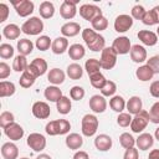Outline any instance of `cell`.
<instances>
[{
    "instance_id": "obj_37",
    "label": "cell",
    "mask_w": 159,
    "mask_h": 159,
    "mask_svg": "<svg viewBox=\"0 0 159 159\" xmlns=\"http://www.w3.org/2000/svg\"><path fill=\"white\" fill-rule=\"evenodd\" d=\"M66 73L71 80H80L83 76V70H82L81 65H78L77 62H73L67 66Z\"/></svg>"
},
{
    "instance_id": "obj_13",
    "label": "cell",
    "mask_w": 159,
    "mask_h": 159,
    "mask_svg": "<svg viewBox=\"0 0 159 159\" xmlns=\"http://www.w3.org/2000/svg\"><path fill=\"white\" fill-rule=\"evenodd\" d=\"M32 114L39 118V119H46L50 117L51 114V109H50V106L46 103V102H42V101H37L32 104Z\"/></svg>"
},
{
    "instance_id": "obj_51",
    "label": "cell",
    "mask_w": 159,
    "mask_h": 159,
    "mask_svg": "<svg viewBox=\"0 0 159 159\" xmlns=\"http://www.w3.org/2000/svg\"><path fill=\"white\" fill-rule=\"evenodd\" d=\"M145 9L142 6V5H134L133 7H132V11H130V16L133 17V19H135V20H142L143 19V16H144V14H145Z\"/></svg>"
},
{
    "instance_id": "obj_28",
    "label": "cell",
    "mask_w": 159,
    "mask_h": 159,
    "mask_svg": "<svg viewBox=\"0 0 159 159\" xmlns=\"http://www.w3.org/2000/svg\"><path fill=\"white\" fill-rule=\"evenodd\" d=\"M65 77H66L65 72H63L62 70H60V68H52V70H50V72H48V75H47L48 82L52 83L53 86H57V84L63 83Z\"/></svg>"
},
{
    "instance_id": "obj_30",
    "label": "cell",
    "mask_w": 159,
    "mask_h": 159,
    "mask_svg": "<svg viewBox=\"0 0 159 159\" xmlns=\"http://www.w3.org/2000/svg\"><path fill=\"white\" fill-rule=\"evenodd\" d=\"M43 96L50 102H57L63 94H62V91L57 86H48V87L45 88Z\"/></svg>"
},
{
    "instance_id": "obj_18",
    "label": "cell",
    "mask_w": 159,
    "mask_h": 159,
    "mask_svg": "<svg viewBox=\"0 0 159 159\" xmlns=\"http://www.w3.org/2000/svg\"><path fill=\"white\" fill-rule=\"evenodd\" d=\"M130 58L135 63H142L147 61V50L142 45H133L130 48Z\"/></svg>"
},
{
    "instance_id": "obj_12",
    "label": "cell",
    "mask_w": 159,
    "mask_h": 159,
    "mask_svg": "<svg viewBox=\"0 0 159 159\" xmlns=\"http://www.w3.org/2000/svg\"><path fill=\"white\" fill-rule=\"evenodd\" d=\"M76 1H71V0H65L61 6H60V14L65 20H71L76 16L77 14V6H76Z\"/></svg>"
},
{
    "instance_id": "obj_4",
    "label": "cell",
    "mask_w": 159,
    "mask_h": 159,
    "mask_svg": "<svg viewBox=\"0 0 159 159\" xmlns=\"http://www.w3.org/2000/svg\"><path fill=\"white\" fill-rule=\"evenodd\" d=\"M98 119L94 114H86L81 120V130L84 137H92L98 129Z\"/></svg>"
},
{
    "instance_id": "obj_59",
    "label": "cell",
    "mask_w": 159,
    "mask_h": 159,
    "mask_svg": "<svg viewBox=\"0 0 159 159\" xmlns=\"http://www.w3.org/2000/svg\"><path fill=\"white\" fill-rule=\"evenodd\" d=\"M36 159H52V158H51L48 154H40Z\"/></svg>"
},
{
    "instance_id": "obj_49",
    "label": "cell",
    "mask_w": 159,
    "mask_h": 159,
    "mask_svg": "<svg viewBox=\"0 0 159 159\" xmlns=\"http://www.w3.org/2000/svg\"><path fill=\"white\" fill-rule=\"evenodd\" d=\"M14 119H15V117H14V114H12L11 112H9V111L2 112V113L0 114V125H1V128L4 129V128H5L6 125H9L10 123L15 122Z\"/></svg>"
},
{
    "instance_id": "obj_47",
    "label": "cell",
    "mask_w": 159,
    "mask_h": 159,
    "mask_svg": "<svg viewBox=\"0 0 159 159\" xmlns=\"http://www.w3.org/2000/svg\"><path fill=\"white\" fill-rule=\"evenodd\" d=\"M84 94H86V92L81 86H73L70 89V97L73 101H81L84 97Z\"/></svg>"
},
{
    "instance_id": "obj_23",
    "label": "cell",
    "mask_w": 159,
    "mask_h": 159,
    "mask_svg": "<svg viewBox=\"0 0 159 159\" xmlns=\"http://www.w3.org/2000/svg\"><path fill=\"white\" fill-rule=\"evenodd\" d=\"M137 36L147 46H154L158 42V35L153 31H149V30H140Z\"/></svg>"
},
{
    "instance_id": "obj_43",
    "label": "cell",
    "mask_w": 159,
    "mask_h": 159,
    "mask_svg": "<svg viewBox=\"0 0 159 159\" xmlns=\"http://www.w3.org/2000/svg\"><path fill=\"white\" fill-rule=\"evenodd\" d=\"M35 46H36L37 50H40V51H46V50H48V48L52 46V41H51V39H50L48 36L42 35V36H40V37L36 40Z\"/></svg>"
},
{
    "instance_id": "obj_39",
    "label": "cell",
    "mask_w": 159,
    "mask_h": 159,
    "mask_svg": "<svg viewBox=\"0 0 159 159\" xmlns=\"http://www.w3.org/2000/svg\"><path fill=\"white\" fill-rule=\"evenodd\" d=\"M16 88H15V84L10 81H1L0 82V97L4 98V97H10L15 93Z\"/></svg>"
},
{
    "instance_id": "obj_60",
    "label": "cell",
    "mask_w": 159,
    "mask_h": 159,
    "mask_svg": "<svg viewBox=\"0 0 159 159\" xmlns=\"http://www.w3.org/2000/svg\"><path fill=\"white\" fill-rule=\"evenodd\" d=\"M154 138L157 139V140H159V127L155 129V132H154Z\"/></svg>"
},
{
    "instance_id": "obj_35",
    "label": "cell",
    "mask_w": 159,
    "mask_h": 159,
    "mask_svg": "<svg viewBox=\"0 0 159 159\" xmlns=\"http://www.w3.org/2000/svg\"><path fill=\"white\" fill-rule=\"evenodd\" d=\"M56 108H57V112L60 114H68L71 112V108H72L71 99L68 97H66V96H62L56 102Z\"/></svg>"
},
{
    "instance_id": "obj_7",
    "label": "cell",
    "mask_w": 159,
    "mask_h": 159,
    "mask_svg": "<svg viewBox=\"0 0 159 159\" xmlns=\"http://www.w3.org/2000/svg\"><path fill=\"white\" fill-rule=\"evenodd\" d=\"M80 15L86 20V21H94L97 17L102 16V10L94 5V4H83L80 6Z\"/></svg>"
},
{
    "instance_id": "obj_32",
    "label": "cell",
    "mask_w": 159,
    "mask_h": 159,
    "mask_svg": "<svg viewBox=\"0 0 159 159\" xmlns=\"http://www.w3.org/2000/svg\"><path fill=\"white\" fill-rule=\"evenodd\" d=\"M39 12L42 19H51L55 15V6L51 1H42L40 4Z\"/></svg>"
},
{
    "instance_id": "obj_38",
    "label": "cell",
    "mask_w": 159,
    "mask_h": 159,
    "mask_svg": "<svg viewBox=\"0 0 159 159\" xmlns=\"http://www.w3.org/2000/svg\"><path fill=\"white\" fill-rule=\"evenodd\" d=\"M125 104H127V102L124 101V98L122 96H113L109 99V107L117 113H122L123 109L125 108Z\"/></svg>"
},
{
    "instance_id": "obj_26",
    "label": "cell",
    "mask_w": 159,
    "mask_h": 159,
    "mask_svg": "<svg viewBox=\"0 0 159 159\" xmlns=\"http://www.w3.org/2000/svg\"><path fill=\"white\" fill-rule=\"evenodd\" d=\"M142 107H143V102H142V98L138 97V96H133L128 99L127 104H125V108L128 111L129 114H137L142 111Z\"/></svg>"
},
{
    "instance_id": "obj_2",
    "label": "cell",
    "mask_w": 159,
    "mask_h": 159,
    "mask_svg": "<svg viewBox=\"0 0 159 159\" xmlns=\"http://www.w3.org/2000/svg\"><path fill=\"white\" fill-rule=\"evenodd\" d=\"M71 129V124L67 119H56V120H51L46 124L45 130L48 135H62V134H67Z\"/></svg>"
},
{
    "instance_id": "obj_20",
    "label": "cell",
    "mask_w": 159,
    "mask_h": 159,
    "mask_svg": "<svg viewBox=\"0 0 159 159\" xmlns=\"http://www.w3.org/2000/svg\"><path fill=\"white\" fill-rule=\"evenodd\" d=\"M112 138L107 134H99L94 138V147L96 149H98L99 152H107L112 148Z\"/></svg>"
},
{
    "instance_id": "obj_31",
    "label": "cell",
    "mask_w": 159,
    "mask_h": 159,
    "mask_svg": "<svg viewBox=\"0 0 159 159\" xmlns=\"http://www.w3.org/2000/svg\"><path fill=\"white\" fill-rule=\"evenodd\" d=\"M20 32H22V31H21V29L16 24H9V25H6L2 29V35L7 40H16V39H19Z\"/></svg>"
},
{
    "instance_id": "obj_21",
    "label": "cell",
    "mask_w": 159,
    "mask_h": 159,
    "mask_svg": "<svg viewBox=\"0 0 159 159\" xmlns=\"http://www.w3.org/2000/svg\"><path fill=\"white\" fill-rule=\"evenodd\" d=\"M1 155L4 159H17L19 157V148L16 144L11 142H6L1 147Z\"/></svg>"
},
{
    "instance_id": "obj_15",
    "label": "cell",
    "mask_w": 159,
    "mask_h": 159,
    "mask_svg": "<svg viewBox=\"0 0 159 159\" xmlns=\"http://www.w3.org/2000/svg\"><path fill=\"white\" fill-rule=\"evenodd\" d=\"M89 108L93 113H103L107 109V101L102 94H94L89 98Z\"/></svg>"
},
{
    "instance_id": "obj_50",
    "label": "cell",
    "mask_w": 159,
    "mask_h": 159,
    "mask_svg": "<svg viewBox=\"0 0 159 159\" xmlns=\"http://www.w3.org/2000/svg\"><path fill=\"white\" fill-rule=\"evenodd\" d=\"M149 118H150V122L154 123V124H159V101L155 102L150 109H149Z\"/></svg>"
},
{
    "instance_id": "obj_54",
    "label": "cell",
    "mask_w": 159,
    "mask_h": 159,
    "mask_svg": "<svg viewBox=\"0 0 159 159\" xmlns=\"http://www.w3.org/2000/svg\"><path fill=\"white\" fill-rule=\"evenodd\" d=\"M123 159H139V153H138V149L137 148H129V149H125L124 152V155H123Z\"/></svg>"
},
{
    "instance_id": "obj_19",
    "label": "cell",
    "mask_w": 159,
    "mask_h": 159,
    "mask_svg": "<svg viewBox=\"0 0 159 159\" xmlns=\"http://www.w3.org/2000/svg\"><path fill=\"white\" fill-rule=\"evenodd\" d=\"M135 144L139 150H148L154 144V138L150 133H140L135 139Z\"/></svg>"
},
{
    "instance_id": "obj_58",
    "label": "cell",
    "mask_w": 159,
    "mask_h": 159,
    "mask_svg": "<svg viewBox=\"0 0 159 159\" xmlns=\"http://www.w3.org/2000/svg\"><path fill=\"white\" fill-rule=\"evenodd\" d=\"M148 159H159V149H153L149 153Z\"/></svg>"
},
{
    "instance_id": "obj_8",
    "label": "cell",
    "mask_w": 159,
    "mask_h": 159,
    "mask_svg": "<svg viewBox=\"0 0 159 159\" xmlns=\"http://www.w3.org/2000/svg\"><path fill=\"white\" fill-rule=\"evenodd\" d=\"M12 6L16 10V14L21 17H27L34 12L35 5L30 0H19V1H12Z\"/></svg>"
},
{
    "instance_id": "obj_53",
    "label": "cell",
    "mask_w": 159,
    "mask_h": 159,
    "mask_svg": "<svg viewBox=\"0 0 159 159\" xmlns=\"http://www.w3.org/2000/svg\"><path fill=\"white\" fill-rule=\"evenodd\" d=\"M10 66L6 62H0V80H5L10 76Z\"/></svg>"
},
{
    "instance_id": "obj_34",
    "label": "cell",
    "mask_w": 159,
    "mask_h": 159,
    "mask_svg": "<svg viewBox=\"0 0 159 159\" xmlns=\"http://www.w3.org/2000/svg\"><path fill=\"white\" fill-rule=\"evenodd\" d=\"M36 78H37V77L27 68L25 72H22V75H21V77H20V80H19V83H20V86H21L22 88H30V87L35 83Z\"/></svg>"
},
{
    "instance_id": "obj_24",
    "label": "cell",
    "mask_w": 159,
    "mask_h": 159,
    "mask_svg": "<svg viewBox=\"0 0 159 159\" xmlns=\"http://www.w3.org/2000/svg\"><path fill=\"white\" fill-rule=\"evenodd\" d=\"M51 50L55 55H62L63 52H66L68 50V40L67 37H56L53 41H52V46H51Z\"/></svg>"
},
{
    "instance_id": "obj_10",
    "label": "cell",
    "mask_w": 159,
    "mask_h": 159,
    "mask_svg": "<svg viewBox=\"0 0 159 159\" xmlns=\"http://www.w3.org/2000/svg\"><path fill=\"white\" fill-rule=\"evenodd\" d=\"M27 145L34 152H42L46 148V138L40 133H31L27 137Z\"/></svg>"
},
{
    "instance_id": "obj_36",
    "label": "cell",
    "mask_w": 159,
    "mask_h": 159,
    "mask_svg": "<svg viewBox=\"0 0 159 159\" xmlns=\"http://www.w3.org/2000/svg\"><path fill=\"white\" fill-rule=\"evenodd\" d=\"M29 67V62H27V58L26 56L24 55H17L14 61H12V70L16 71V72H25Z\"/></svg>"
},
{
    "instance_id": "obj_27",
    "label": "cell",
    "mask_w": 159,
    "mask_h": 159,
    "mask_svg": "<svg viewBox=\"0 0 159 159\" xmlns=\"http://www.w3.org/2000/svg\"><path fill=\"white\" fill-rule=\"evenodd\" d=\"M68 52V56L71 60H75V61H78V60H82L86 55V50L83 47V45L81 43H73L70 46V48L67 50Z\"/></svg>"
},
{
    "instance_id": "obj_3",
    "label": "cell",
    "mask_w": 159,
    "mask_h": 159,
    "mask_svg": "<svg viewBox=\"0 0 159 159\" xmlns=\"http://www.w3.org/2000/svg\"><path fill=\"white\" fill-rule=\"evenodd\" d=\"M21 31L26 35H30V36H35V35H39L43 31V22L40 17L37 16H32L30 17L29 20H26L22 26H21Z\"/></svg>"
},
{
    "instance_id": "obj_44",
    "label": "cell",
    "mask_w": 159,
    "mask_h": 159,
    "mask_svg": "<svg viewBox=\"0 0 159 159\" xmlns=\"http://www.w3.org/2000/svg\"><path fill=\"white\" fill-rule=\"evenodd\" d=\"M92 24V27H93V30L96 31V32H99V31H103V30H106L107 27H108V20L102 15V16H99V17H97L94 21H92L91 22Z\"/></svg>"
},
{
    "instance_id": "obj_61",
    "label": "cell",
    "mask_w": 159,
    "mask_h": 159,
    "mask_svg": "<svg viewBox=\"0 0 159 159\" xmlns=\"http://www.w3.org/2000/svg\"><path fill=\"white\" fill-rule=\"evenodd\" d=\"M157 35H158V37H159V26H158V29H157Z\"/></svg>"
},
{
    "instance_id": "obj_16",
    "label": "cell",
    "mask_w": 159,
    "mask_h": 159,
    "mask_svg": "<svg viewBox=\"0 0 159 159\" xmlns=\"http://www.w3.org/2000/svg\"><path fill=\"white\" fill-rule=\"evenodd\" d=\"M27 68H29L36 77H40V76H42V75L46 73V71H47V62H46L43 58L37 57V58H35V60H32V61L30 62V65H29Z\"/></svg>"
},
{
    "instance_id": "obj_41",
    "label": "cell",
    "mask_w": 159,
    "mask_h": 159,
    "mask_svg": "<svg viewBox=\"0 0 159 159\" xmlns=\"http://www.w3.org/2000/svg\"><path fill=\"white\" fill-rule=\"evenodd\" d=\"M101 68H102V67H101L99 60H97V58H89V60H87L86 63H84V70H86V72L88 73V76H91V75H93V73H97V72H101V71H99Z\"/></svg>"
},
{
    "instance_id": "obj_5",
    "label": "cell",
    "mask_w": 159,
    "mask_h": 159,
    "mask_svg": "<svg viewBox=\"0 0 159 159\" xmlns=\"http://www.w3.org/2000/svg\"><path fill=\"white\" fill-rule=\"evenodd\" d=\"M149 120H150V118H149V112L142 109V111H140L139 113H137V114L133 117V119H132V123H130V129H132V132H133V133H138V134L142 133V132L147 128Z\"/></svg>"
},
{
    "instance_id": "obj_42",
    "label": "cell",
    "mask_w": 159,
    "mask_h": 159,
    "mask_svg": "<svg viewBox=\"0 0 159 159\" xmlns=\"http://www.w3.org/2000/svg\"><path fill=\"white\" fill-rule=\"evenodd\" d=\"M119 143L124 149H129L135 145V139L129 133H122L119 135Z\"/></svg>"
},
{
    "instance_id": "obj_1",
    "label": "cell",
    "mask_w": 159,
    "mask_h": 159,
    "mask_svg": "<svg viewBox=\"0 0 159 159\" xmlns=\"http://www.w3.org/2000/svg\"><path fill=\"white\" fill-rule=\"evenodd\" d=\"M82 39L84 41V43L87 45V47L93 51V52H102V50L106 47V40L104 37L99 34L96 32L92 29H83L82 30Z\"/></svg>"
},
{
    "instance_id": "obj_45",
    "label": "cell",
    "mask_w": 159,
    "mask_h": 159,
    "mask_svg": "<svg viewBox=\"0 0 159 159\" xmlns=\"http://www.w3.org/2000/svg\"><path fill=\"white\" fill-rule=\"evenodd\" d=\"M116 91H117V84L113 81H107V83L101 89V94L103 97H111V96H114Z\"/></svg>"
},
{
    "instance_id": "obj_57",
    "label": "cell",
    "mask_w": 159,
    "mask_h": 159,
    "mask_svg": "<svg viewBox=\"0 0 159 159\" xmlns=\"http://www.w3.org/2000/svg\"><path fill=\"white\" fill-rule=\"evenodd\" d=\"M73 159H89V155H88V153L84 152V150H78V152L75 153Z\"/></svg>"
},
{
    "instance_id": "obj_62",
    "label": "cell",
    "mask_w": 159,
    "mask_h": 159,
    "mask_svg": "<svg viewBox=\"0 0 159 159\" xmlns=\"http://www.w3.org/2000/svg\"><path fill=\"white\" fill-rule=\"evenodd\" d=\"M20 159H29V158H26V157H24V158H20Z\"/></svg>"
},
{
    "instance_id": "obj_52",
    "label": "cell",
    "mask_w": 159,
    "mask_h": 159,
    "mask_svg": "<svg viewBox=\"0 0 159 159\" xmlns=\"http://www.w3.org/2000/svg\"><path fill=\"white\" fill-rule=\"evenodd\" d=\"M147 65L153 70L154 75L155 73H159V55L152 56L149 60H147Z\"/></svg>"
},
{
    "instance_id": "obj_17",
    "label": "cell",
    "mask_w": 159,
    "mask_h": 159,
    "mask_svg": "<svg viewBox=\"0 0 159 159\" xmlns=\"http://www.w3.org/2000/svg\"><path fill=\"white\" fill-rule=\"evenodd\" d=\"M81 31V25L75 21H68L61 26V34L63 37H73L77 36Z\"/></svg>"
},
{
    "instance_id": "obj_25",
    "label": "cell",
    "mask_w": 159,
    "mask_h": 159,
    "mask_svg": "<svg viewBox=\"0 0 159 159\" xmlns=\"http://www.w3.org/2000/svg\"><path fill=\"white\" fill-rule=\"evenodd\" d=\"M65 143H66L67 148H70L72 150H77L83 145V138L78 133H70L66 137Z\"/></svg>"
},
{
    "instance_id": "obj_40",
    "label": "cell",
    "mask_w": 159,
    "mask_h": 159,
    "mask_svg": "<svg viewBox=\"0 0 159 159\" xmlns=\"http://www.w3.org/2000/svg\"><path fill=\"white\" fill-rule=\"evenodd\" d=\"M107 81L108 80H106V77L101 72H97V73H93V75L89 76V82H91L92 87H94L99 91L103 88V86L107 83Z\"/></svg>"
},
{
    "instance_id": "obj_11",
    "label": "cell",
    "mask_w": 159,
    "mask_h": 159,
    "mask_svg": "<svg viewBox=\"0 0 159 159\" xmlns=\"http://www.w3.org/2000/svg\"><path fill=\"white\" fill-rule=\"evenodd\" d=\"M132 26H133V17L127 14L118 15L114 20V30L117 32H125Z\"/></svg>"
},
{
    "instance_id": "obj_46",
    "label": "cell",
    "mask_w": 159,
    "mask_h": 159,
    "mask_svg": "<svg viewBox=\"0 0 159 159\" xmlns=\"http://www.w3.org/2000/svg\"><path fill=\"white\" fill-rule=\"evenodd\" d=\"M14 47L10 43H1L0 45V57L4 60L11 58L14 56Z\"/></svg>"
},
{
    "instance_id": "obj_22",
    "label": "cell",
    "mask_w": 159,
    "mask_h": 159,
    "mask_svg": "<svg viewBox=\"0 0 159 159\" xmlns=\"http://www.w3.org/2000/svg\"><path fill=\"white\" fill-rule=\"evenodd\" d=\"M142 22L144 25H159V5L154 6L152 10H147L143 19H142Z\"/></svg>"
},
{
    "instance_id": "obj_9",
    "label": "cell",
    "mask_w": 159,
    "mask_h": 159,
    "mask_svg": "<svg viewBox=\"0 0 159 159\" xmlns=\"http://www.w3.org/2000/svg\"><path fill=\"white\" fill-rule=\"evenodd\" d=\"M112 48L117 52V55L129 53L130 52V48H132L130 40L127 36H119V37L114 39V41L112 43Z\"/></svg>"
},
{
    "instance_id": "obj_29",
    "label": "cell",
    "mask_w": 159,
    "mask_h": 159,
    "mask_svg": "<svg viewBox=\"0 0 159 159\" xmlns=\"http://www.w3.org/2000/svg\"><path fill=\"white\" fill-rule=\"evenodd\" d=\"M135 76L139 81L142 82H147V81H150L154 76V72L153 70L148 66V65H143V66H139L135 71Z\"/></svg>"
},
{
    "instance_id": "obj_33",
    "label": "cell",
    "mask_w": 159,
    "mask_h": 159,
    "mask_svg": "<svg viewBox=\"0 0 159 159\" xmlns=\"http://www.w3.org/2000/svg\"><path fill=\"white\" fill-rule=\"evenodd\" d=\"M34 50V43L31 40L29 39H20L17 41V51H19V55H24V56H27L32 52Z\"/></svg>"
},
{
    "instance_id": "obj_48",
    "label": "cell",
    "mask_w": 159,
    "mask_h": 159,
    "mask_svg": "<svg viewBox=\"0 0 159 159\" xmlns=\"http://www.w3.org/2000/svg\"><path fill=\"white\" fill-rule=\"evenodd\" d=\"M132 119H133L132 114H129V113H123V112H122V113H119L118 117H117V123H118L119 127L125 128V127H129V125H130Z\"/></svg>"
},
{
    "instance_id": "obj_55",
    "label": "cell",
    "mask_w": 159,
    "mask_h": 159,
    "mask_svg": "<svg viewBox=\"0 0 159 159\" xmlns=\"http://www.w3.org/2000/svg\"><path fill=\"white\" fill-rule=\"evenodd\" d=\"M9 16V6L5 2L0 4V22H4Z\"/></svg>"
},
{
    "instance_id": "obj_56",
    "label": "cell",
    "mask_w": 159,
    "mask_h": 159,
    "mask_svg": "<svg viewBox=\"0 0 159 159\" xmlns=\"http://www.w3.org/2000/svg\"><path fill=\"white\" fill-rule=\"evenodd\" d=\"M149 92L154 98H159V81L152 82V84L149 87Z\"/></svg>"
},
{
    "instance_id": "obj_6",
    "label": "cell",
    "mask_w": 159,
    "mask_h": 159,
    "mask_svg": "<svg viewBox=\"0 0 159 159\" xmlns=\"http://www.w3.org/2000/svg\"><path fill=\"white\" fill-rule=\"evenodd\" d=\"M117 52L112 47H104L101 52L99 63L103 70H112L117 63Z\"/></svg>"
},
{
    "instance_id": "obj_14",
    "label": "cell",
    "mask_w": 159,
    "mask_h": 159,
    "mask_svg": "<svg viewBox=\"0 0 159 159\" xmlns=\"http://www.w3.org/2000/svg\"><path fill=\"white\" fill-rule=\"evenodd\" d=\"M4 134L10 140H20L24 137V129L20 124H17L16 122H12L4 128Z\"/></svg>"
}]
</instances>
